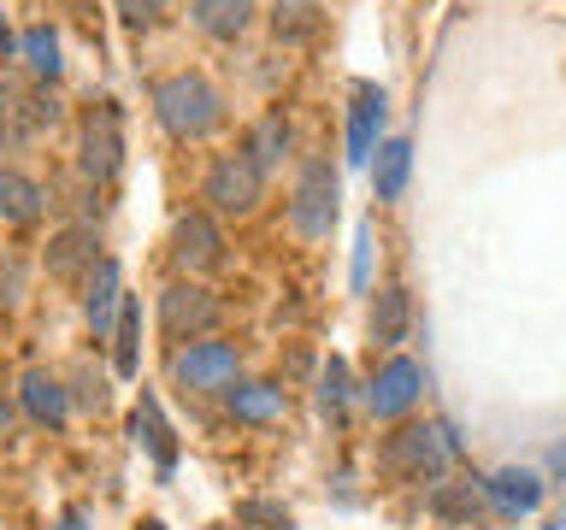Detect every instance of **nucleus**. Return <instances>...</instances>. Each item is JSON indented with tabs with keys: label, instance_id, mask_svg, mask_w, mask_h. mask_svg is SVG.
I'll list each match as a JSON object with an SVG mask.
<instances>
[{
	"label": "nucleus",
	"instance_id": "1",
	"mask_svg": "<svg viewBox=\"0 0 566 530\" xmlns=\"http://www.w3.org/2000/svg\"><path fill=\"white\" fill-rule=\"evenodd\" d=\"M154 118H159V130L177 136V141H201L224 124V95L201 77V71H177V77L154 83Z\"/></svg>",
	"mask_w": 566,
	"mask_h": 530
},
{
	"label": "nucleus",
	"instance_id": "2",
	"mask_svg": "<svg viewBox=\"0 0 566 530\" xmlns=\"http://www.w3.org/2000/svg\"><path fill=\"white\" fill-rule=\"evenodd\" d=\"M454 454H460V442L449 424H407V431H396L384 442V471H396V477H442L454 466Z\"/></svg>",
	"mask_w": 566,
	"mask_h": 530
},
{
	"label": "nucleus",
	"instance_id": "3",
	"mask_svg": "<svg viewBox=\"0 0 566 530\" xmlns=\"http://www.w3.org/2000/svg\"><path fill=\"white\" fill-rule=\"evenodd\" d=\"M201 201L212 212H224V219H248V212L265 201V171L248 153L212 159V171H207V183H201Z\"/></svg>",
	"mask_w": 566,
	"mask_h": 530
},
{
	"label": "nucleus",
	"instance_id": "4",
	"mask_svg": "<svg viewBox=\"0 0 566 530\" xmlns=\"http://www.w3.org/2000/svg\"><path fill=\"white\" fill-rule=\"evenodd\" d=\"M124 166V130H118V106L113 100H95L83 113V130H77V171L88 183H113Z\"/></svg>",
	"mask_w": 566,
	"mask_h": 530
},
{
	"label": "nucleus",
	"instance_id": "5",
	"mask_svg": "<svg viewBox=\"0 0 566 530\" xmlns=\"http://www.w3.org/2000/svg\"><path fill=\"white\" fill-rule=\"evenodd\" d=\"M219 318H224L219 295L201 289V283H166V289H159V330H166L171 342H201Z\"/></svg>",
	"mask_w": 566,
	"mask_h": 530
},
{
	"label": "nucleus",
	"instance_id": "6",
	"mask_svg": "<svg viewBox=\"0 0 566 530\" xmlns=\"http://www.w3.org/2000/svg\"><path fill=\"white\" fill-rule=\"evenodd\" d=\"M290 224L307 242L331 236V224H336V171H331V159H307V166H301L295 201H290Z\"/></svg>",
	"mask_w": 566,
	"mask_h": 530
},
{
	"label": "nucleus",
	"instance_id": "7",
	"mask_svg": "<svg viewBox=\"0 0 566 530\" xmlns=\"http://www.w3.org/2000/svg\"><path fill=\"white\" fill-rule=\"evenodd\" d=\"M237 342H189L171 353V378L195 389V395H212V389H230L237 383Z\"/></svg>",
	"mask_w": 566,
	"mask_h": 530
},
{
	"label": "nucleus",
	"instance_id": "8",
	"mask_svg": "<svg viewBox=\"0 0 566 530\" xmlns=\"http://www.w3.org/2000/svg\"><path fill=\"white\" fill-rule=\"evenodd\" d=\"M171 259L184 265V272H219L224 265V236L219 224H212V212H184V219L171 224Z\"/></svg>",
	"mask_w": 566,
	"mask_h": 530
},
{
	"label": "nucleus",
	"instance_id": "9",
	"mask_svg": "<svg viewBox=\"0 0 566 530\" xmlns=\"http://www.w3.org/2000/svg\"><path fill=\"white\" fill-rule=\"evenodd\" d=\"M101 259L106 254H101V230L95 224H65V230L48 236V277H60V283L88 277Z\"/></svg>",
	"mask_w": 566,
	"mask_h": 530
},
{
	"label": "nucleus",
	"instance_id": "10",
	"mask_svg": "<svg viewBox=\"0 0 566 530\" xmlns=\"http://www.w3.org/2000/svg\"><path fill=\"white\" fill-rule=\"evenodd\" d=\"M419 383H424V371H419L413 360H389L378 378H371V389H366L371 418H401V413H413Z\"/></svg>",
	"mask_w": 566,
	"mask_h": 530
},
{
	"label": "nucleus",
	"instance_id": "11",
	"mask_svg": "<svg viewBox=\"0 0 566 530\" xmlns=\"http://www.w3.org/2000/svg\"><path fill=\"white\" fill-rule=\"evenodd\" d=\"M18 406L35 418V424H48V431H60V424L71 418V395H65V383L53 378V371L42 365H30L24 378H18Z\"/></svg>",
	"mask_w": 566,
	"mask_h": 530
},
{
	"label": "nucleus",
	"instance_id": "12",
	"mask_svg": "<svg viewBox=\"0 0 566 530\" xmlns=\"http://www.w3.org/2000/svg\"><path fill=\"white\" fill-rule=\"evenodd\" d=\"M118 307H124V277H118L113 259H101L95 272H88V289H83V312H88V330H95V342H101V336H113Z\"/></svg>",
	"mask_w": 566,
	"mask_h": 530
},
{
	"label": "nucleus",
	"instance_id": "13",
	"mask_svg": "<svg viewBox=\"0 0 566 530\" xmlns=\"http://www.w3.org/2000/svg\"><path fill=\"white\" fill-rule=\"evenodd\" d=\"M130 436L148 448V459L159 471L171 477V466H177V436H171V424H166V413H159V401L142 389V401H136V413H130Z\"/></svg>",
	"mask_w": 566,
	"mask_h": 530
},
{
	"label": "nucleus",
	"instance_id": "14",
	"mask_svg": "<svg viewBox=\"0 0 566 530\" xmlns=\"http://www.w3.org/2000/svg\"><path fill=\"white\" fill-rule=\"evenodd\" d=\"M378 124H384V88L360 83L354 88V113H348V159L354 166L371 159V148H378Z\"/></svg>",
	"mask_w": 566,
	"mask_h": 530
},
{
	"label": "nucleus",
	"instance_id": "15",
	"mask_svg": "<svg viewBox=\"0 0 566 530\" xmlns=\"http://www.w3.org/2000/svg\"><path fill=\"white\" fill-rule=\"evenodd\" d=\"M484 495H490V507H502V512H537L543 507V477L537 471H520V466H507V471H495L490 484H484Z\"/></svg>",
	"mask_w": 566,
	"mask_h": 530
},
{
	"label": "nucleus",
	"instance_id": "16",
	"mask_svg": "<svg viewBox=\"0 0 566 530\" xmlns=\"http://www.w3.org/2000/svg\"><path fill=\"white\" fill-rule=\"evenodd\" d=\"M48 212V189L24 171H0V219L7 224H35Z\"/></svg>",
	"mask_w": 566,
	"mask_h": 530
},
{
	"label": "nucleus",
	"instance_id": "17",
	"mask_svg": "<svg viewBox=\"0 0 566 530\" xmlns=\"http://www.w3.org/2000/svg\"><path fill=\"white\" fill-rule=\"evenodd\" d=\"M189 18L212 42H237L248 30V18H254V0H189Z\"/></svg>",
	"mask_w": 566,
	"mask_h": 530
},
{
	"label": "nucleus",
	"instance_id": "18",
	"mask_svg": "<svg viewBox=\"0 0 566 530\" xmlns=\"http://www.w3.org/2000/svg\"><path fill=\"white\" fill-rule=\"evenodd\" d=\"M113 371L118 378H136L142 371V300L124 295L118 325H113Z\"/></svg>",
	"mask_w": 566,
	"mask_h": 530
},
{
	"label": "nucleus",
	"instance_id": "19",
	"mask_svg": "<svg viewBox=\"0 0 566 530\" xmlns=\"http://www.w3.org/2000/svg\"><path fill=\"white\" fill-rule=\"evenodd\" d=\"M407 177H413V141H384L378 148V166H371V189H378V201H401Z\"/></svg>",
	"mask_w": 566,
	"mask_h": 530
},
{
	"label": "nucleus",
	"instance_id": "20",
	"mask_svg": "<svg viewBox=\"0 0 566 530\" xmlns=\"http://www.w3.org/2000/svg\"><path fill=\"white\" fill-rule=\"evenodd\" d=\"M242 153L254 159L260 171H272L277 159L290 153V118H283V113H265V118L254 124V130H248V141H242Z\"/></svg>",
	"mask_w": 566,
	"mask_h": 530
},
{
	"label": "nucleus",
	"instance_id": "21",
	"mask_svg": "<svg viewBox=\"0 0 566 530\" xmlns=\"http://www.w3.org/2000/svg\"><path fill=\"white\" fill-rule=\"evenodd\" d=\"M277 413H283V389L277 383H237V389H230V418L272 424Z\"/></svg>",
	"mask_w": 566,
	"mask_h": 530
},
{
	"label": "nucleus",
	"instance_id": "22",
	"mask_svg": "<svg viewBox=\"0 0 566 530\" xmlns=\"http://www.w3.org/2000/svg\"><path fill=\"white\" fill-rule=\"evenodd\" d=\"M18 53H24L30 77H42V83L60 77V30L53 24H30L24 35H18Z\"/></svg>",
	"mask_w": 566,
	"mask_h": 530
},
{
	"label": "nucleus",
	"instance_id": "23",
	"mask_svg": "<svg viewBox=\"0 0 566 530\" xmlns=\"http://www.w3.org/2000/svg\"><path fill=\"white\" fill-rule=\"evenodd\" d=\"M407 318H413V307H407V289H378V300H371V342L396 348L407 336Z\"/></svg>",
	"mask_w": 566,
	"mask_h": 530
},
{
	"label": "nucleus",
	"instance_id": "24",
	"mask_svg": "<svg viewBox=\"0 0 566 530\" xmlns=\"http://www.w3.org/2000/svg\"><path fill=\"white\" fill-rule=\"evenodd\" d=\"M484 501H490V495H484V484H460V489H437L431 495V512H437V519H449V524H460V519H478V512H484Z\"/></svg>",
	"mask_w": 566,
	"mask_h": 530
},
{
	"label": "nucleus",
	"instance_id": "25",
	"mask_svg": "<svg viewBox=\"0 0 566 530\" xmlns=\"http://www.w3.org/2000/svg\"><path fill=\"white\" fill-rule=\"evenodd\" d=\"M277 35L283 42H301V35H313L318 30V0H277Z\"/></svg>",
	"mask_w": 566,
	"mask_h": 530
},
{
	"label": "nucleus",
	"instance_id": "26",
	"mask_svg": "<svg viewBox=\"0 0 566 530\" xmlns=\"http://www.w3.org/2000/svg\"><path fill=\"white\" fill-rule=\"evenodd\" d=\"M295 519H290V507L283 501H237V530H290Z\"/></svg>",
	"mask_w": 566,
	"mask_h": 530
},
{
	"label": "nucleus",
	"instance_id": "27",
	"mask_svg": "<svg viewBox=\"0 0 566 530\" xmlns=\"http://www.w3.org/2000/svg\"><path fill=\"white\" fill-rule=\"evenodd\" d=\"M343 406H348V365L331 360L325 371H318V413H325V418H343Z\"/></svg>",
	"mask_w": 566,
	"mask_h": 530
},
{
	"label": "nucleus",
	"instance_id": "28",
	"mask_svg": "<svg viewBox=\"0 0 566 530\" xmlns=\"http://www.w3.org/2000/svg\"><path fill=\"white\" fill-rule=\"evenodd\" d=\"M24 300V259L0 254V307H18Z\"/></svg>",
	"mask_w": 566,
	"mask_h": 530
},
{
	"label": "nucleus",
	"instance_id": "29",
	"mask_svg": "<svg viewBox=\"0 0 566 530\" xmlns=\"http://www.w3.org/2000/svg\"><path fill=\"white\" fill-rule=\"evenodd\" d=\"M118 18L130 30H154L159 18H166V0H118Z\"/></svg>",
	"mask_w": 566,
	"mask_h": 530
},
{
	"label": "nucleus",
	"instance_id": "30",
	"mask_svg": "<svg viewBox=\"0 0 566 530\" xmlns=\"http://www.w3.org/2000/svg\"><path fill=\"white\" fill-rule=\"evenodd\" d=\"M366 277H371V230L354 236V289H366Z\"/></svg>",
	"mask_w": 566,
	"mask_h": 530
},
{
	"label": "nucleus",
	"instance_id": "31",
	"mask_svg": "<svg viewBox=\"0 0 566 530\" xmlns=\"http://www.w3.org/2000/svg\"><path fill=\"white\" fill-rule=\"evenodd\" d=\"M53 530H88V512H83V507H65V512H60V524H53Z\"/></svg>",
	"mask_w": 566,
	"mask_h": 530
},
{
	"label": "nucleus",
	"instance_id": "32",
	"mask_svg": "<svg viewBox=\"0 0 566 530\" xmlns=\"http://www.w3.org/2000/svg\"><path fill=\"white\" fill-rule=\"evenodd\" d=\"M548 466H555V471L566 477V442H560V448H555V454H548Z\"/></svg>",
	"mask_w": 566,
	"mask_h": 530
},
{
	"label": "nucleus",
	"instance_id": "33",
	"mask_svg": "<svg viewBox=\"0 0 566 530\" xmlns=\"http://www.w3.org/2000/svg\"><path fill=\"white\" fill-rule=\"evenodd\" d=\"M12 47V35H7V18H0V53H7Z\"/></svg>",
	"mask_w": 566,
	"mask_h": 530
},
{
	"label": "nucleus",
	"instance_id": "34",
	"mask_svg": "<svg viewBox=\"0 0 566 530\" xmlns=\"http://www.w3.org/2000/svg\"><path fill=\"white\" fill-rule=\"evenodd\" d=\"M142 530H166V524H159V519H148V524H142Z\"/></svg>",
	"mask_w": 566,
	"mask_h": 530
},
{
	"label": "nucleus",
	"instance_id": "35",
	"mask_svg": "<svg viewBox=\"0 0 566 530\" xmlns=\"http://www.w3.org/2000/svg\"><path fill=\"white\" fill-rule=\"evenodd\" d=\"M71 7H77V12H88V0H71Z\"/></svg>",
	"mask_w": 566,
	"mask_h": 530
},
{
	"label": "nucleus",
	"instance_id": "36",
	"mask_svg": "<svg viewBox=\"0 0 566 530\" xmlns=\"http://www.w3.org/2000/svg\"><path fill=\"white\" fill-rule=\"evenodd\" d=\"M0 418H7V401H0Z\"/></svg>",
	"mask_w": 566,
	"mask_h": 530
}]
</instances>
